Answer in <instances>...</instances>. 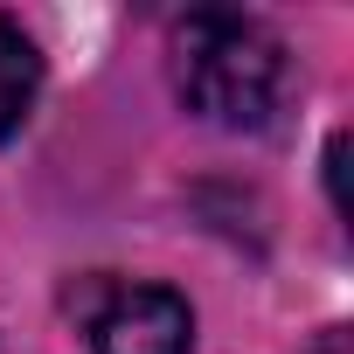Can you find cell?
I'll list each match as a JSON object with an SVG mask.
<instances>
[{"label": "cell", "mask_w": 354, "mask_h": 354, "mask_svg": "<svg viewBox=\"0 0 354 354\" xmlns=\"http://www.w3.org/2000/svg\"><path fill=\"white\" fill-rule=\"evenodd\" d=\"M188 340H195V319L167 285H125L91 319L97 354H188Z\"/></svg>", "instance_id": "obj_2"}, {"label": "cell", "mask_w": 354, "mask_h": 354, "mask_svg": "<svg viewBox=\"0 0 354 354\" xmlns=\"http://www.w3.org/2000/svg\"><path fill=\"white\" fill-rule=\"evenodd\" d=\"M35 91H42V56H35V42H28L15 21H0V139L21 132Z\"/></svg>", "instance_id": "obj_3"}, {"label": "cell", "mask_w": 354, "mask_h": 354, "mask_svg": "<svg viewBox=\"0 0 354 354\" xmlns=\"http://www.w3.org/2000/svg\"><path fill=\"white\" fill-rule=\"evenodd\" d=\"M174 77L188 111L216 125H264L285 97V49L250 15H188L174 28Z\"/></svg>", "instance_id": "obj_1"}]
</instances>
